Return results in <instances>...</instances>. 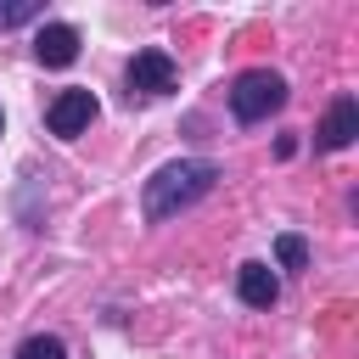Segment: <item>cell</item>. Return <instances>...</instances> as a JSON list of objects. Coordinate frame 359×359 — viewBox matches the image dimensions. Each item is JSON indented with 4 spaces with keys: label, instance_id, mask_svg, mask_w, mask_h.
<instances>
[{
    "label": "cell",
    "instance_id": "1",
    "mask_svg": "<svg viewBox=\"0 0 359 359\" xmlns=\"http://www.w3.org/2000/svg\"><path fill=\"white\" fill-rule=\"evenodd\" d=\"M213 185H219V163H208V157L163 163V168L146 180V191H140V213H146V224H163V219H174V213H185V208H196Z\"/></svg>",
    "mask_w": 359,
    "mask_h": 359
},
{
    "label": "cell",
    "instance_id": "2",
    "mask_svg": "<svg viewBox=\"0 0 359 359\" xmlns=\"http://www.w3.org/2000/svg\"><path fill=\"white\" fill-rule=\"evenodd\" d=\"M286 107V79L275 73V67H247V73H236V84H230V112H236V123H264L269 112H280Z\"/></svg>",
    "mask_w": 359,
    "mask_h": 359
},
{
    "label": "cell",
    "instance_id": "3",
    "mask_svg": "<svg viewBox=\"0 0 359 359\" xmlns=\"http://www.w3.org/2000/svg\"><path fill=\"white\" fill-rule=\"evenodd\" d=\"M129 101L140 95V101H157V95H168L174 84H180V67H174V56L168 50H157V45H146V50H135V62H129Z\"/></svg>",
    "mask_w": 359,
    "mask_h": 359
},
{
    "label": "cell",
    "instance_id": "4",
    "mask_svg": "<svg viewBox=\"0 0 359 359\" xmlns=\"http://www.w3.org/2000/svg\"><path fill=\"white\" fill-rule=\"evenodd\" d=\"M95 112H101L95 90H56L50 107H45V129H50L56 140H79V135L95 123Z\"/></svg>",
    "mask_w": 359,
    "mask_h": 359
},
{
    "label": "cell",
    "instance_id": "5",
    "mask_svg": "<svg viewBox=\"0 0 359 359\" xmlns=\"http://www.w3.org/2000/svg\"><path fill=\"white\" fill-rule=\"evenodd\" d=\"M353 135H359V101H353V95H337L331 112H325L320 129H314V146H320V151H342V146H353Z\"/></svg>",
    "mask_w": 359,
    "mask_h": 359
},
{
    "label": "cell",
    "instance_id": "6",
    "mask_svg": "<svg viewBox=\"0 0 359 359\" xmlns=\"http://www.w3.org/2000/svg\"><path fill=\"white\" fill-rule=\"evenodd\" d=\"M34 56H39L45 67H73V62H79V28H73V22H45V28L34 34Z\"/></svg>",
    "mask_w": 359,
    "mask_h": 359
},
{
    "label": "cell",
    "instance_id": "7",
    "mask_svg": "<svg viewBox=\"0 0 359 359\" xmlns=\"http://www.w3.org/2000/svg\"><path fill=\"white\" fill-rule=\"evenodd\" d=\"M236 292H241V303H247V309H269V303L280 297V280H275V269H269V264H258V258H252V264H241V269H236Z\"/></svg>",
    "mask_w": 359,
    "mask_h": 359
},
{
    "label": "cell",
    "instance_id": "8",
    "mask_svg": "<svg viewBox=\"0 0 359 359\" xmlns=\"http://www.w3.org/2000/svg\"><path fill=\"white\" fill-rule=\"evenodd\" d=\"M11 359H67V342L62 337H50V331H34V337H22L17 342V353Z\"/></svg>",
    "mask_w": 359,
    "mask_h": 359
},
{
    "label": "cell",
    "instance_id": "9",
    "mask_svg": "<svg viewBox=\"0 0 359 359\" xmlns=\"http://www.w3.org/2000/svg\"><path fill=\"white\" fill-rule=\"evenodd\" d=\"M275 264L280 269H309V241L303 236H275Z\"/></svg>",
    "mask_w": 359,
    "mask_h": 359
},
{
    "label": "cell",
    "instance_id": "10",
    "mask_svg": "<svg viewBox=\"0 0 359 359\" xmlns=\"http://www.w3.org/2000/svg\"><path fill=\"white\" fill-rule=\"evenodd\" d=\"M39 17V0H11V6H0V28H22V22H34Z\"/></svg>",
    "mask_w": 359,
    "mask_h": 359
},
{
    "label": "cell",
    "instance_id": "11",
    "mask_svg": "<svg viewBox=\"0 0 359 359\" xmlns=\"http://www.w3.org/2000/svg\"><path fill=\"white\" fill-rule=\"evenodd\" d=\"M0 135H6V112H0Z\"/></svg>",
    "mask_w": 359,
    "mask_h": 359
}]
</instances>
